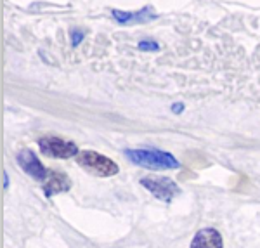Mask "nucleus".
Returning a JSON list of instances; mask_svg holds the SVG:
<instances>
[{"label":"nucleus","instance_id":"obj_11","mask_svg":"<svg viewBox=\"0 0 260 248\" xmlns=\"http://www.w3.org/2000/svg\"><path fill=\"white\" fill-rule=\"evenodd\" d=\"M184 109L182 104H174V113H180Z\"/></svg>","mask_w":260,"mask_h":248},{"label":"nucleus","instance_id":"obj_8","mask_svg":"<svg viewBox=\"0 0 260 248\" xmlns=\"http://www.w3.org/2000/svg\"><path fill=\"white\" fill-rule=\"evenodd\" d=\"M113 18H115L118 23L121 24H125V23H130V21H142V19H149V18H153L151 16V9H142L139 12H123V11H118V9H115L113 11Z\"/></svg>","mask_w":260,"mask_h":248},{"label":"nucleus","instance_id":"obj_2","mask_svg":"<svg viewBox=\"0 0 260 248\" xmlns=\"http://www.w3.org/2000/svg\"><path fill=\"white\" fill-rule=\"evenodd\" d=\"M77 162L82 169L90 172L92 175H98V177H111V175L118 174V165L113 160L95 153V151H82Z\"/></svg>","mask_w":260,"mask_h":248},{"label":"nucleus","instance_id":"obj_4","mask_svg":"<svg viewBox=\"0 0 260 248\" xmlns=\"http://www.w3.org/2000/svg\"><path fill=\"white\" fill-rule=\"evenodd\" d=\"M141 184L163 201H172L179 195V186L169 177H148L142 179Z\"/></svg>","mask_w":260,"mask_h":248},{"label":"nucleus","instance_id":"obj_10","mask_svg":"<svg viewBox=\"0 0 260 248\" xmlns=\"http://www.w3.org/2000/svg\"><path fill=\"white\" fill-rule=\"evenodd\" d=\"M80 40H82V33L80 32H73V44L75 45L80 44Z\"/></svg>","mask_w":260,"mask_h":248},{"label":"nucleus","instance_id":"obj_7","mask_svg":"<svg viewBox=\"0 0 260 248\" xmlns=\"http://www.w3.org/2000/svg\"><path fill=\"white\" fill-rule=\"evenodd\" d=\"M66 189H70L68 177H66L64 174H61V172L50 170L47 175V180H45V195L52 196V195H56V193L66 191Z\"/></svg>","mask_w":260,"mask_h":248},{"label":"nucleus","instance_id":"obj_9","mask_svg":"<svg viewBox=\"0 0 260 248\" xmlns=\"http://www.w3.org/2000/svg\"><path fill=\"white\" fill-rule=\"evenodd\" d=\"M139 49L141 50H156L158 49V44L156 42H149V40H144L139 44Z\"/></svg>","mask_w":260,"mask_h":248},{"label":"nucleus","instance_id":"obj_1","mask_svg":"<svg viewBox=\"0 0 260 248\" xmlns=\"http://www.w3.org/2000/svg\"><path fill=\"white\" fill-rule=\"evenodd\" d=\"M125 157L136 165L154 170L179 169V162L172 154L160 149H127Z\"/></svg>","mask_w":260,"mask_h":248},{"label":"nucleus","instance_id":"obj_5","mask_svg":"<svg viewBox=\"0 0 260 248\" xmlns=\"http://www.w3.org/2000/svg\"><path fill=\"white\" fill-rule=\"evenodd\" d=\"M18 163L21 169L26 172L28 175H31L37 180H47L49 172L44 169V165L40 163V160L37 158V154L30 149H21L18 153Z\"/></svg>","mask_w":260,"mask_h":248},{"label":"nucleus","instance_id":"obj_3","mask_svg":"<svg viewBox=\"0 0 260 248\" xmlns=\"http://www.w3.org/2000/svg\"><path fill=\"white\" fill-rule=\"evenodd\" d=\"M39 146L42 153H45L47 157L52 158H71L78 153L77 144H73L71 141L61 139V137L47 136L39 139Z\"/></svg>","mask_w":260,"mask_h":248},{"label":"nucleus","instance_id":"obj_6","mask_svg":"<svg viewBox=\"0 0 260 248\" xmlns=\"http://www.w3.org/2000/svg\"><path fill=\"white\" fill-rule=\"evenodd\" d=\"M191 248H222L220 233L212 228L198 231L191 241Z\"/></svg>","mask_w":260,"mask_h":248}]
</instances>
